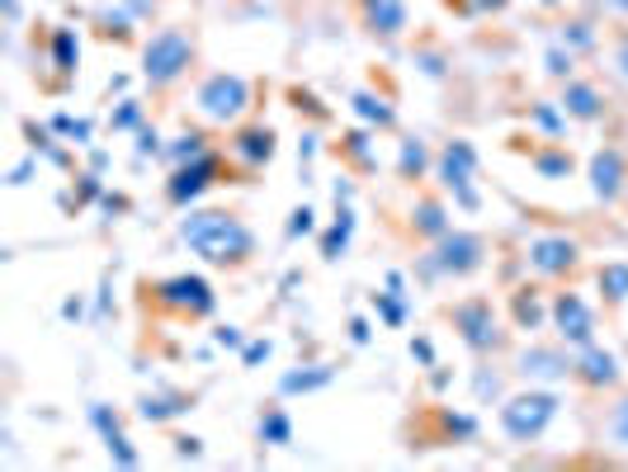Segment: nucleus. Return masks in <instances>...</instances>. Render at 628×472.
I'll use <instances>...</instances> for the list:
<instances>
[{
  "label": "nucleus",
  "instance_id": "f03ea898",
  "mask_svg": "<svg viewBox=\"0 0 628 472\" xmlns=\"http://www.w3.org/2000/svg\"><path fill=\"white\" fill-rule=\"evenodd\" d=\"M563 411V392H553L548 383H530L524 392L502 397V411H496V425L510 445H539L548 435V425L558 421Z\"/></svg>",
  "mask_w": 628,
  "mask_h": 472
},
{
  "label": "nucleus",
  "instance_id": "f704fd0d",
  "mask_svg": "<svg viewBox=\"0 0 628 472\" xmlns=\"http://www.w3.org/2000/svg\"><path fill=\"white\" fill-rule=\"evenodd\" d=\"M99 439H105V449H109L113 468H137V463H142V453L133 449V439L123 435V425H119V431H109V435H99Z\"/></svg>",
  "mask_w": 628,
  "mask_h": 472
},
{
  "label": "nucleus",
  "instance_id": "6e6d98bb",
  "mask_svg": "<svg viewBox=\"0 0 628 472\" xmlns=\"http://www.w3.org/2000/svg\"><path fill=\"white\" fill-rule=\"evenodd\" d=\"M510 0H482V10H506Z\"/></svg>",
  "mask_w": 628,
  "mask_h": 472
},
{
  "label": "nucleus",
  "instance_id": "4be33fe9",
  "mask_svg": "<svg viewBox=\"0 0 628 472\" xmlns=\"http://www.w3.org/2000/svg\"><path fill=\"white\" fill-rule=\"evenodd\" d=\"M530 166L539 170V176L544 180H567L577 170V156H572V147H567V142H558V137H544V142H534L530 137Z\"/></svg>",
  "mask_w": 628,
  "mask_h": 472
},
{
  "label": "nucleus",
  "instance_id": "864d4df0",
  "mask_svg": "<svg viewBox=\"0 0 628 472\" xmlns=\"http://www.w3.org/2000/svg\"><path fill=\"white\" fill-rule=\"evenodd\" d=\"M5 20H10V24H20V0H5Z\"/></svg>",
  "mask_w": 628,
  "mask_h": 472
},
{
  "label": "nucleus",
  "instance_id": "9d476101",
  "mask_svg": "<svg viewBox=\"0 0 628 472\" xmlns=\"http://www.w3.org/2000/svg\"><path fill=\"white\" fill-rule=\"evenodd\" d=\"M524 265H530L539 279H548V283H572L581 275V241L563 237V232L534 237L530 251H524Z\"/></svg>",
  "mask_w": 628,
  "mask_h": 472
},
{
  "label": "nucleus",
  "instance_id": "6e6552de",
  "mask_svg": "<svg viewBox=\"0 0 628 472\" xmlns=\"http://www.w3.org/2000/svg\"><path fill=\"white\" fill-rule=\"evenodd\" d=\"M473 176H478V152H473V142H468V137H454V142H445V147L435 152L439 190L454 194V204H459L463 213H478L482 208V198L473 190Z\"/></svg>",
  "mask_w": 628,
  "mask_h": 472
},
{
  "label": "nucleus",
  "instance_id": "393cba45",
  "mask_svg": "<svg viewBox=\"0 0 628 472\" xmlns=\"http://www.w3.org/2000/svg\"><path fill=\"white\" fill-rule=\"evenodd\" d=\"M350 237H354V204H336V222L322 232V261L336 265L350 251Z\"/></svg>",
  "mask_w": 628,
  "mask_h": 472
},
{
  "label": "nucleus",
  "instance_id": "c85d7f7f",
  "mask_svg": "<svg viewBox=\"0 0 628 472\" xmlns=\"http://www.w3.org/2000/svg\"><path fill=\"white\" fill-rule=\"evenodd\" d=\"M340 161H350L354 170H364V176H369V170L378 166L374 161V137H369L364 128H350V133L340 137Z\"/></svg>",
  "mask_w": 628,
  "mask_h": 472
},
{
  "label": "nucleus",
  "instance_id": "423d86ee",
  "mask_svg": "<svg viewBox=\"0 0 628 472\" xmlns=\"http://www.w3.org/2000/svg\"><path fill=\"white\" fill-rule=\"evenodd\" d=\"M445 322L459 331V340L473 354H502L506 346H510V336H506V326H502V317H496V303L492 298H482V293H473V298H459V303H449L445 307Z\"/></svg>",
  "mask_w": 628,
  "mask_h": 472
},
{
  "label": "nucleus",
  "instance_id": "4c0bfd02",
  "mask_svg": "<svg viewBox=\"0 0 628 472\" xmlns=\"http://www.w3.org/2000/svg\"><path fill=\"white\" fill-rule=\"evenodd\" d=\"M312 232H317V213H312L307 204H298V208L289 213V227H283V237L298 241V237H312Z\"/></svg>",
  "mask_w": 628,
  "mask_h": 472
},
{
  "label": "nucleus",
  "instance_id": "2f4dec72",
  "mask_svg": "<svg viewBox=\"0 0 628 472\" xmlns=\"http://www.w3.org/2000/svg\"><path fill=\"white\" fill-rule=\"evenodd\" d=\"M605 439H609V445H619V449H628V392H619L615 402H609V411H605Z\"/></svg>",
  "mask_w": 628,
  "mask_h": 472
},
{
  "label": "nucleus",
  "instance_id": "bb28decb",
  "mask_svg": "<svg viewBox=\"0 0 628 472\" xmlns=\"http://www.w3.org/2000/svg\"><path fill=\"white\" fill-rule=\"evenodd\" d=\"M255 435H261V445H275V449H289L293 445V416L283 411L279 402L261 411V421H255Z\"/></svg>",
  "mask_w": 628,
  "mask_h": 472
},
{
  "label": "nucleus",
  "instance_id": "58836bf2",
  "mask_svg": "<svg viewBox=\"0 0 628 472\" xmlns=\"http://www.w3.org/2000/svg\"><path fill=\"white\" fill-rule=\"evenodd\" d=\"M137 123H142V105H137V99H123V109L109 119L113 133H128V128H137Z\"/></svg>",
  "mask_w": 628,
  "mask_h": 472
},
{
  "label": "nucleus",
  "instance_id": "0eeeda50",
  "mask_svg": "<svg viewBox=\"0 0 628 472\" xmlns=\"http://www.w3.org/2000/svg\"><path fill=\"white\" fill-rule=\"evenodd\" d=\"M251 81L237 76V71H213L204 76V85L194 90V109L204 113L208 123H241L251 109Z\"/></svg>",
  "mask_w": 628,
  "mask_h": 472
},
{
  "label": "nucleus",
  "instance_id": "8fccbe9b",
  "mask_svg": "<svg viewBox=\"0 0 628 472\" xmlns=\"http://www.w3.org/2000/svg\"><path fill=\"white\" fill-rule=\"evenodd\" d=\"M99 208H105V213H128V194H105V198H99Z\"/></svg>",
  "mask_w": 628,
  "mask_h": 472
},
{
  "label": "nucleus",
  "instance_id": "09e8293b",
  "mask_svg": "<svg viewBox=\"0 0 628 472\" xmlns=\"http://www.w3.org/2000/svg\"><path fill=\"white\" fill-rule=\"evenodd\" d=\"M331 198H336V204H354V184H350V176H340V180L331 184Z\"/></svg>",
  "mask_w": 628,
  "mask_h": 472
},
{
  "label": "nucleus",
  "instance_id": "2eb2a0df",
  "mask_svg": "<svg viewBox=\"0 0 628 472\" xmlns=\"http://www.w3.org/2000/svg\"><path fill=\"white\" fill-rule=\"evenodd\" d=\"M587 180H591V194L601 198V204H624V194H628V152L619 147V142L595 147Z\"/></svg>",
  "mask_w": 628,
  "mask_h": 472
},
{
  "label": "nucleus",
  "instance_id": "39448f33",
  "mask_svg": "<svg viewBox=\"0 0 628 472\" xmlns=\"http://www.w3.org/2000/svg\"><path fill=\"white\" fill-rule=\"evenodd\" d=\"M198 57V38L190 24H170L161 34H152L142 43V81L152 85V90H170V85H180L190 76Z\"/></svg>",
  "mask_w": 628,
  "mask_h": 472
},
{
  "label": "nucleus",
  "instance_id": "de8ad7c7",
  "mask_svg": "<svg viewBox=\"0 0 628 472\" xmlns=\"http://www.w3.org/2000/svg\"><path fill=\"white\" fill-rule=\"evenodd\" d=\"M615 71H619V76L628 81V28H624V34L615 38Z\"/></svg>",
  "mask_w": 628,
  "mask_h": 472
},
{
  "label": "nucleus",
  "instance_id": "f3484780",
  "mask_svg": "<svg viewBox=\"0 0 628 472\" xmlns=\"http://www.w3.org/2000/svg\"><path fill=\"white\" fill-rule=\"evenodd\" d=\"M190 411H194V392H184V388H156V392L137 397V421H147V425H170V421L190 416Z\"/></svg>",
  "mask_w": 628,
  "mask_h": 472
},
{
  "label": "nucleus",
  "instance_id": "5701e85b",
  "mask_svg": "<svg viewBox=\"0 0 628 472\" xmlns=\"http://www.w3.org/2000/svg\"><path fill=\"white\" fill-rule=\"evenodd\" d=\"M336 374H340L336 364H298V368H289V374L279 378V397L322 392V388H331V383H336Z\"/></svg>",
  "mask_w": 628,
  "mask_h": 472
},
{
  "label": "nucleus",
  "instance_id": "a878e982",
  "mask_svg": "<svg viewBox=\"0 0 628 472\" xmlns=\"http://www.w3.org/2000/svg\"><path fill=\"white\" fill-rule=\"evenodd\" d=\"M595 289H601V303L609 312H619L628 303V261H605L595 269Z\"/></svg>",
  "mask_w": 628,
  "mask_h": 472
},
{
  "label": "nucleus",
  "instance_id": "ddd939ff",
  "mask_svg": "<svg viewBox=\"0 0 628 472\" xmlns=\"http://www.w3.org/2000/svg\"><path fill=\"white\" fill-rule=\"evenodd\" d=\"M572 383L587 392H615L624 383V368H619V354L605 350L601 340H591V346L572 350Z\"/></svg>",
  "mask_w": 628,
  "mask_h": 472
},
{
  "label": "nucleus",
  "instance_id": "412c9836",
  "mask_svg": "<svg viewBox=\"0 0 628 472\" xmlns=\"http://www.w3.org/2000/svg\"><path fill=\"white\" fill-rule=\"evenodd\" d=\"M360 24L374 38H402L407 34V5L402 0H360Z\"/></svg>",
  "mask_w": 628,
  "mask_h": 472
},
{
  "label": "nucleus",
  "instance_id": "dca6fc26",
  "mask_svg": "<svg viewBox=\"0 0 628 472\" xmlns=\"http://www.w3.org/2000/svg\"><path fill=\"white\" fill-rule=\"evenodd\" d=\"M275 142L279 137H275V128H269V123H241L237 133L227 137V156L246 166V176H251V170L275 161Z\"/></svg>",
  "mask_w": 628,
  "mask_h": 472
},
{
  "label": "nucleus",
  "instance_id": "79ce46f5",
  "mask_svg": "<svg viewBox=\"0 0 628 472\" xmlns=\"http://www.w3.org/2000/svg\"><path fill=\"white\" fill-rule=\"evenodd\" d=\"M312 161H317V133H303V142H298V166H303V184L312 176Z\"/></svg>",
  "mask_w": 628,
  "mask_h": 472
},
{
  "label": "nucleus",
  "instance_id": "9b49d317",
  "mask_svg": "<svg viewBox=\"0 0 628 472\" xmlns=\"http://www.w3.org/2000/svg\"><path fill=\"white\" fill-rule=\"evenodd\" d=\"M548 326L558 331L563 346H572V350L591 346L595 331H601V322H595V307H591L577 289H558V293L548 298Z\"/></svg>",
  "mask_w": 628,
  "mask_h": 472
},
{
  "label": "nucleus",
  "instance_id": "4d7b16f0",
  "mask_svg": "<svg viewBox=\"0 0 628 472\" xmlns=\"http://www.w3.org/2000/svg\"><path fill=\"white\" fill-rule=\"evenodd\" d=\"M539 5H558V0H539Z\"/></svg>",
  "mask_w": 628,
  "mask_h": 472
},
{
  "label": "nucleus",
  "instance_id": "3c124183",
  "mask_svg": "<svg viewBox=\"0 0 628 472\" xmlns=\"http://www.w3.org/2000/svg\"><path fill=\"white\" fill-rule=\"evenodd\" d=\"M28 176H34V161L14 166V170H10V184H28Z\"/></svg>",
  "mask_w": 628,
  "mask_h": 472
},
{
  "label": "nucleus",
  "instance_id": "6ab92c4d",
  "mask_svg": "<svg viewBox=\"0 0 628 472\" xmlns=\"http://www.w3.org/2000/svg\"><path fill=\"white\" fill-rule=\"evenodd\" d=\"M510 322H516V331H524V336H539L548 326V298L539 283L510 289Z\"/></svg>",
  "mask_w": 628,
  "mask_h": 472
},
{
  "label": "nucleus",
  "instance_id": "603ef678",
  "mask_svg": "<svg viewBox=\"0 0 628 472\" xmlns=\"http://www.w3.org/2000/svg\"><path fill=\"white\" fill-rule=\"evenodd\" d=\"M62 317L71 322V317H81V298H71V303H62Z\"/></svg>",
  "mask_w": 628,
  "mask_h": 472
},
{
  "label": "nucleus",
  "instance_id": "20e7f679",
  "mask_svg": "<svg viewBox=\"0 0 628 472\" xmlns=\"http://www.w3.org/2000/svg\"><path fill=\"white\" fill-rule=\"evenodd\" d=\"M487 237L468 232V227H454L439 241H431V251L416 255V279L425 283H445V279H468L487 265Z\"/></svg>",
  "mask_w": 628,
  "mask_h": 472
},
{
  "label": "nucleus",
  "instance_id": "f8f14e48",
  "mask_svg": "<svg viewBox=\"0 0 628 472\" xmlns=\"http://www.w3.org/2000/svg\"><path fill=\"white\" fill-rule=\"evenodd\" d=\"M227 176V166H222V156L218 152H208V156H198V161H184V166H170V180H166V198L176 208H194L198 198H204L213 184H222Z\"/></svg>",
  "mask_w": 628,
  "mask_h": 472
},
{
  "label": "nucleus",
  "instance_id": "f257e3e1",
  "mask_svg": "<svg viewBox=\"0 0 628 472\" xmlns=\"http://www.w3.org/2000/svg\"><path fill=\"white\" fill-rule=\"evenodd\" d=\"M176 237L198 261H208L218 269H246L255 261V232L227 208H184Z\"/></svg>",
  "mask_w": 628,
  "mask_h": 472
},
{
  "label": "nucleus",
  "instance_id": "a211bd4d",
  "mask_svg": "<svg viewBox=\"0 0 628 472\" xmlns=\"http://www.w3.org/2000/svg\"><path fill=\"white\" fill-rule=\"evenodd\" d=\"M563 109H567V119H577V123H601L605 119V90L595 81H563Z\"/></svg>",
  "mask_w": 628,
  "mask_h": 472
},
{
  "label": "nucleus",
  "instance_id": "37998d69",
  "mask_svg": "<svg viewBox=\"0 0 628 472\" xmlns=\"http://www.w3.org/2000/svg\"><path fill=\"white\" fill-rule=\"evenodd\" d=\"M213 346L241 350V346H246V336H241V326H218V331H213Z\"/></svg>",
  "mask_w": 628,
  "mask_h": 472
},
{
  "label": "nucleus",
  "instance_id": "72a5a7b5",
  "mask_svg": "<svg viewBox=\"0 0 628 472\" xmlns=\"http://www.w3.org/2000/svg\"><path fill=\"white\" fill-rule=\"evenodd\" d=\"M563 43L581 57V52H595V43H601V34H595V24H591V20H567V24H563Z\"/></svg>",
  "mask_w": 628,
  "mask_h": 472
},
{
  "label": "nucleus",
  "instance_id": "b1692460",
  "mask_svg": "<svg viewBox=\"0 0 628 472\" xmlns=\"http://www.w3.org/2000/svg\"><path fill=\"white\" fill-rule=\"evenodd\" d=\"M435 170V156L425 147V137H402V152H397V180L402 184H421Z\"/></svg>",
  "mask_w": 628,
  "mask_h": 472
},
{
  "label": "nucleus",
  "instance_id": "4468645a",
  "mask_svg": "<svg viewBox=\"0 0 628 472\" xmlns=\"http://www.w3.org/2000/svg\"><path fill=\"white\" fill-rule=\"evenodd\" d=\"M516 374L524 378V383H567L572 378V346H544V340H534V346H524L520 354H516Z\"/></svg>",
  "mask_w": 628,
  "mask_h": 472
},
{
  "label": "nucleus",
  "instance_id": "7c9ffc66",
  "mask_svg": "<svg viewBox=\"0 0 628 472\" xmlns=\"http://www.w3.org/2000/svg\"><path fill=\"white\" fill-rule=\"evenodd\" d=\"M208 152H213V147H208L204 133H180L161 156H166L170 166H184V161H198V156H208Z\"/></svg>",
  "mask_w": 628,
  "mask_h": 472
},
{
  "label": "nucleus",
  "instance_id": "7ed1b4c3",
  "mask_svg": "<svg viewBox=\"0 0 628 472\" xmlns=\"http://www.w3.org/2000/svg\"><path fill=\"white\" fill-rule=\"evenodd\" d=\"M137 293H142V307L166 312V317H180V322H204V317H213V307H218V293H213V283L204 275L142 279Z\"/></svg>",
  "mask_w": 628,
  "mask_h": 472
},
{
  "label": "nucleus",
  "instance_id": "a19ab883",
  "mask_svg": "<svg viewBox=\"0 0 628 472\" xmlns=\"http://www.w3.org/2000/svg\"><path fill=\"white\" fill-rule=\"evenodd\" d=\"M161 152H166L161 133H156V128H142V133H137V156H142V161H147V156H161Z\"/></svg>",
  "mask_w": 628,
  "mask_h": 472
},
{
  "label": "nucleus",
  "instance_id": "473e14b6",
  "mask_svg": "<svg viewBox=\"0 0 628 472\" xmlns=\"http://www.w3.org/2000/svg\"><path fill=\"white\" fill-rule=\"evenodd\" d=\"M502 392H506L502 368L478 364V374H473V397H478V402H482V407H487V402H502Z\"/></svg>",
  "mask_w": 628,
  "mask_h": 472
},
{
  "label": "nucleus",
  "instance_id": "c756f323",
  "mask_svg": "<svg viewBox=\"0 0 628 472\" xmlns=\"http://www.w3.org/2000/svg\"><path fill=\"white\" fill-rule=\"evenodd\" d=\"M48 48H52V66L62 71V76H71V71H76V62H81V38H76V28H52Z\"/></svg>",
  "mask_w": 628,
  "mask_h": 472
},
{
  "label": "nucleus",
  "instance_id": "e433bc0d",
  "mask_svg": "<svg viewBox=\"0 0 628 472\" xmlns=\"http://www.w3.org/2000/svg\"><path fill=\"white\" fill-rule=\"evenodd\" d=\"M369 303H374V312H378V317L383 322H388V326H407V293H374V298H369Z\"/></svg>",
  "mask_w": 628,
  "mask_h": 472
},
{
  "label": "nucleus",
  "instance_id": "a18cd8bd",
  "mask_svg": "<svg viewBox=\"0 0 628 472\" xmlns=\"http://www.w3.org/2000/svg\"><path fill=\"white\" fill-rule=\"evenodd\" d=\"M269 350H275V346H269V340H251V346H241V364H261V360H269Z\"/></svg>",
  "mask_w": 628,
  "mask_h": 472
},
{
  "label": "nucleus",
  "instance_id": "c9c22d12",
  "mask_svg": "<svg viewBox=\"0 0 628 472\" xmlns=\"http://www.w3.org/2000/svg\"><path fill=\"white\" fill-rule=\"evenodd\" d=\"M544 66L553 81H572L577 76V52L567 48V43H553V48L544 52Z\"/></svg>",
  "mask_w": 628,
  "mask_h": 472
},
{
  "label": "nucleus",
  "instance_id": "aec40b11",
  "mask_svg": "<svg viewBox=\"0 0 628 472\" xmlns=\"http://www.w3.org/2000/svg\"><path fill=\"white\" fill-rule=\"evenodd\" d=\"M445 232H454V213L439 194H416L411 204V237L416 241H439Z\"/></svg>",
  "mask_w": 628,
  "mask_h": 472
},
{
  "label": "nucleus",
  "instance_id": "5fc2aeb1",
  "mask_svg": "<svg viewBox=\"0 0 628 472\" xmlns=\"http://www.w3.org/2000/svg\"><path fill=\"white\" fill-rule=\"evenodd\" d=\"M601 5H609V10H619V14H628V0H601Z\"/></svg>",
  "mask_w": 628,
  "mask_h": 472
},
{
  "label": "nucleus",
  "instance_id": "cd10ccee",
  "mask_svg": "<svg viewBox=\"0 0 628 472\" xmlns=\"http://www.w3.org/2000/svg\"><path fill=\"white\" fill-rule=\"evenodd\" d=\"M350 105H354V113H360V119H369L374 128H383V133H392V128H397V109L388 105V99H378V95H369V90H354Z\"/></svg>",
  "mask_w": 628,
  "mask_h": 472
},
{
  "label": "nucleus",
  "instance_id": "c03bdc74",
  "mask_svg": "<svg viewBox=\"0 0 628 472\" xmlns=\"http://www.w3.org/2000/svg\"><path fill=\"white\" fill-rule=\"evenodd\" d=\"M170 445H176V459H198V453H204V439L198 435H176Z\"/></svg>",
  "mask_w": 628,
  "mask_h": 472
},
{
  "label": "nucleus",
  "instance_id": "49530a36",
  "mask_svg": "<svg viewBox=\"0 0 628 472\" xmlns=\"http://www.w3.org/2000/svg\"><path fill=\"white\" fill-rule=\"evenodd\" d=\"M350 340H354V346H369V340H374V326H369V317H354L350 322Z\"/></svg>",
  "mask_w": 628,
  "mask_h": 472
},
{
  "label": "nucleus",
  "instance_id": "1a4fd4ad",
  "mask_svg": "<svg viewBox=\"0 0 628 472\" xmlns=\"http://www.w3.org/2000/svg\"><path fill=\"white\" fill-rule=\"evenodd\" d=\"M482 435V421L473 416V411H454L445 402H431L421 411V425L416 435H411V449H435V445H473V439Z\"/></svg>",
  "mask_w": 628,
  "mask_h": 472
},
{
  "label": "nucleus",
  "instance_id": "13d9d810",
  "mask_svg": "<svg viewBox=\"0 0 628 472\" xmlns=\"http://www.w3.org/2000/svg\"><path fill=\"white\" fill-rule=\"evenodd\" d=\"M624 208H628V194H624Z\"/></svg>",
  "mask_w": 628,
  "mask_h": 472
},
{
  "label": "nucleus",
  "instance_id": "ea45409f",
  "mask_svg": "<svg viewBox=\"0 0 628 472\" xmlns=\"http://www.w3.org/2000/svg\"><path fill=\"white\" fill-rule=\"evenodd\" d=\"M407 350H411V360H416L421 368H435V364H439V360H435V340H431V336H411V346H407Z\"/></svg>",
  "mask_w": 628,
  "mask_h": 472
}]
</instances>
